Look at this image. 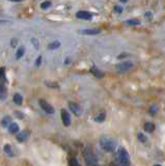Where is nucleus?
<instances>
[{"instance_id":"9d476101","label":"nucleus","mask_w":165,"mask_h":166,"mask_svg":"<svg viewBox=\"0 0 165 166\" xmlns=\"http://www.w3.org/2000/svg\"><path fill=\"white\" fill-rule=\"evenodd\" d=\"M80 33L85 34V36H95V34H99L101 32V30L99 29H83L80 30Z\"/></svg>"},{"instance_id":"20e7f679","label":"nucleus","mask_w":165,"mask_h":166,"mask_svg":"<svg viewBox=\"0 0 165 166\" xmlns=\"http://www.w3.org/2000/svg\"><path fill=\"white\" fill-rule=\"evenodd\" d=\"M133 65H134L133 62H123L116 65V71L119 72V73H124V72H127L129 70H131L133 67Z\"/></svg>"},{"instance_id":"473e14b6","label":"nucleus","mask_w":165,"mask_h":166,"mask_svg":"<svg viewBox=\"0 0 165 166\" xmlns=\"http://www.w3.org/2000/svg\"><path fill=\"white\" fill-rule=\"evenodd\" d=\"M7 23H10V22L6 21V20H0V26H1V25H4V24H7Z\"/></svg>"},{"instance_id":"c85d7f7f","label":"nucleus","mask_w":165,"mask_h":166,"mask_svg":"<svg viewBox=\"0 0 165 166\" xmlns=\"http://www.w3.org/2000/svg\"><path fill=\"white\" fill-rule=\"evenodd\" d=\"M41 62H42V56H38V59H36V67H40Z\"/></svg>"},{"instance_id":"f257e3e1","label":"nucleus","mask_w":165,"mask_h":166,"mask_svg":"<svg viewBox=\"0 0 165 166\" xmlns=\"http://www.w3.org/2000/svg\"><path fill=\"white\" fill-rule=\"evenodd\" d=\"M100 145L102 148L106 152H112L115 150L116 147V141L114 139L110 138V137H102L100 139Z\"/></svg>"},{"instance_id":"dca6fc26","label":"nucleus","mask_w":165,"mask_h":166,"mask_svg":"<svg viewBox=\"0 0 165 166\" xmlns=\"http://www.w3.org/2000/svg\"><path fill=\"white\" fill-rule=\"evenodd\" d=\"M0 82H1V84L5 82V67H0Z\"/></svg>"},{"instance_id":"423d86ee","label":"nucleus","mask_w":165,"mask_h":166,"mask_svg":"<svg viewBox=\"0 0 165 166\" xmlns=\"http://www.w3.org/2000/svg\"><path fill=\"white\" fill-rule=\"evenodd\" d=\"M76 17L80 20H86V21H90L92 19V15L88 12H85V10H80L76 14Z\"/></svg>"},{"instance_id":"a878e982","label":"nucleus","mask_w":165,"mask_h":166,"mask_svg":"<svg viewBox=\"0 0 165 166\" xmlns=\"http://www.w3.org/2000/svg\"><path fill=\"white\" fill-rule=\"evenodd\" d=\"M138 139H139V141H141V142H145V141H147V137H145V135H143L142 133H139V134H138Z\"/></svg>"},{"instance_id":"6ab92c4d","label":"nucleus","mask_w":165,"mask_h":166,"mask_svg":"<svg viewBox=\"0 0 165 166\" xmlns=\"http://www.w3.org/2000/svg\"><path fill=\"white\" fill-rule=\"evenodd\" d=\"M105 117H106V114L104 112H102V113H100L99 115H97V116L95 117V121L97 122V123H102V122H104Z\"/></svg>"},{"instance_id":"393cba45","label":"nucleus","mask_w":165,"mask_h":166,"mask_svg":"<svg viewBox=\"0 0 165 166\" xmlns=\"http://www.w3.org/2000/svg\"><path fill=\"white\" fill-rule=\"evenodd\" d=\"M157 111H158V107L156 106V105H153V106L149 108V112H151L152 114H156Z\"/></svg>"},{"instance_id":"39448f33","label":"nucleus","mask_w":165,"mask_h":166,"mask_svg":"<svg viewBox=\"0 0 165 166\" xmlns=\"http://www.w3.org/2000/svg\"><path fill=\"white\" fill-rule=\"evenodd\" d=\"M38 104H40L41 108H42L46 113H48V114H53L54 111H55L53 107H52L49 103H47L45 100H40V101H38Z\"/></svg>"},{"instance_id":"ddd939ff","label":"nucleus","mask_w":165,"mask_h":166,"mask_svg":"<svg viewBox=\"0 0 165 166\" xmlns=\"http://www.w3.org/2000/svg\"><path fill=\"white\" fill-rule=\"evenodd\" d=\"M8 130H10V132L12 133V134H16V133L19 132V126L18 124L16 123H12L10 124V127H8Z\"/></svg>"},{"instance_id":"5701e85b","label":"nucleus","mask_w":165,"mask_h":166,"mask_svg":"<svg viewBox=\"0 0 165 166\" xmlns=\"http://www.w3.org/2000/svg\"><path fill=\"white\" fill-rule=\"evenodd\" d=\"M4 152L7 155H10V156H13V152H12V148H10V145H4Z\"/></svg>"},{"instance_id":"a211bd4d","label":"nucleus","mask_w":165,"mask_h":166,"mask_svg":"<svg viewBox=\"0 0 165 166\" xmlns=\"http://www.w3.org/2000/svg\"><path fill=\"white\" fill-rule=\"evenodd\" d=\"M144 130L147 131V132H153L154 130H155V126H154V124H151V123H147L144 124Z\"/></svg>"},{"instance_id":"2f4dec72","label":"nucleus","mask_w":165,"mask_h":166,"mask_svg":"<svg viewBox=\"0 0 165 166\" xmlns=\"http://www.w3.org/2000/svg\"><path fill=\"white\" fill-rule=\"evenodd\" d=\"M145 17H147V18H149V19H147V20H151L152 17H153V16H152L151 13H147V14H145Z\"/></svg>"},{"instance_id":"bb28decb","label":"nucleus","mask_w":165,"mask_h":166,"mask_svg":"<svg viewBox=\"0 0 165 166\" xmlns=\"http://www.w3.org/2000/svg\"><path fill=\"white\" fill-rule=\"evenodd\" d=\"M31 42L32 44H33V46L36 47V49H38V42L36 39H31Z\"/></svg>"},{"instance_id":"2eb2a0df","label":"nucleus","mask_w":165,"mask_h":166,"mask_svg":"<svg viewBox=\"0 0 165 166\" xmlns=\"http://www.w3.org/2000/svg\"><path fill=\"white\" fill-rule=\"evenodd\" d=\"M59 47H60V42H58V41H55V42H53V43L48 45V49L49 50H55Z\"/></svg>"},{"instance_id":"0eeeda50","label":"nucleus","mask_w":165,"mask_h":166,"mask_svg":"<svg viewBox=\"0 0 165 166\" xmlns=\"http://www.w3.org/2000/svg\"><path fill=\"white\" fill-rule=\"evenodd\" d=\"M61 121L66 127H68L71 124V116L68 113V111L64 110V109H62L61 110Z\"/></svg>"},{"instance_id":"412c9836","label":"nucleus","mask_w":165,"mask_h":166,"mask_svg":"<svg viewBox=\"0 0 165 166\" xmlns=\"http://www.w3.org/2000/svg\"><path fill=\"white\" fill-rule=\"evenodd\" d=\"M12 124L10 123V116H6L3 119V121H2V126L3 127H10V124Z\"/></svg>"},{"instance_id":"72a5a7b5","label":"nucleus","mask_w":165,"mask_h":166,"mask_svg":"<svg viewBox=\"0 0 165 166\" xmlns=\"http://www.w3.org/2000/svg\"><path fill=\"white\" fill-rule=\"evenodd\" d=\"M10 1H14V2H21V1H23V0H10Z\"/></svg>"},{"instance_id":"4be33fe9","label":"nucleus","mask_w":165,"mask_h":166,"mask_svg":"<svg viewBox=\"0 0 165 166\" xmlns=\"http://www.w3.org/2000/svg\"><path fill=\"white\" fill-rule=\"evenodd\" d=\"M51 5H52L51 1H45L41 4V8H42V10H47V8H49Z\"/></svg>"},{"instance_id":"cd10ccee","label":"nucleus","mask_w":165,"mask_h":166,"mask_svg":"<svg viewBox=\"0 0 165 166\" xmlns=\"http://www.w3.org/2000/svg\"><path fill=\"white\" fill-rule=\"evenodd\" d=\"M114 12L118 13V14H119V13L123 12V8H121V6H118V5H115V6H114Z\"/></svg>"},{"instance_id":"6e6552de","label":"nucleus","mask_w":165,"mask_h":166,"mask_svg":"<svg viewBox=\"0 0 165 166\" xmlns=\"http://www.w3.org/2000/svg\"><path fill=\"white\" fill-rule=\"evenodd\" d=\"M69 107H70L71 111L75 115L79 116V115L81 114V108H80V106L78 104L74 103V102H70V103H69Z\"/></svg>"},{"instance_id":"7c9ffc66","label":"nucleus","mask_w":165,"mask_h":166,"mask_svg":"<svg viewBox=\"0 0 165 166\" xmlns=\"http://www.w3.org/2000/svg\"><path fill=\"white\" fill-rule=\"evenodd\" d=\"M46 84L48 85V86H52V87H58V85L56 84V83H46Z\"/></svg>"},{"instance_id":"c9c22d12","label":"nucleus","mask_w":165,"mask_h":166,"mask_svg":"<svg viewBox=\"0 0 165 166\" xmlns=\"http://www.w3.org/2000/svg\"><path fill=\"white\" fill-rule=\"evenodd\" d=\"M154 166H161V165H159V164H156V165H154Z\"/></svg>"},{"instance_id":"f3484780","label":"nucleus","mask_w":165,"mask_h":166,"mask_svg":"<svg viewBox=\"0 0 165 166\" xmlns=\"http://www.w3.org/2000/svg\"><path fill=\"white\" fill-rule=\"evenodd\" d=\"M24 53H25V49H24V47H20L18 50H17L16 58L17 59H20V58L24 55Z\"/></svg>"},{"instance_id":"f03ea898","label":"nucleus","mask_w":165,"mask_h":166,"mask_svg":"<svg viewBox=\"0 0 165 166\" xmlns=\"http://www.w3.org/2000/svg\"><path fill=\"white\" fill-rule=\"evenodd\" d=\"M83 158H84V161H85L86 164L90 165V166H94L97 164V162H98L97 157H95V155L94 154V152H92V150L90 147V146H86V147L84 148Z\"/></svg>"},{"instance_id":"f704fd0d","label":"nucleus","mask_w":165,"mask_h":166,"mask_svg":"<svg viewBox=\"0 0 165 166\" xmlns=\"http://www.w3.org/2000/svg\"><path fill=\"white\" fill-rule=\"evenodd\" d=\"M127 1H128V0H121V2H123V3H126Z\"/></svg>"},{"instance_id":"c756f323","label":"nucleus","mask_w":165,"mask_h":166,"mask_svg":"<svg viewBox=\"0 0 165 166\" xmlns=\"http://www.w3.org/2000/svg\"><path fill=\"white\" fill-rule=\"evenodd\" d=\"M17 42H18V41H17L16 39H13V40L10 41V45H12V47H13V48L16 47V46H17Z\"/></svg>"},{"instance_id":"7ed1b4c3","label":"nucleus","mask_w":165,"mask_h":166,"mask_svg":"<svg viewBox=\"0 0 165 166\" xmlns=\"http://www.w3.org/2000/svg\"><path fill=\"white\" fill-rule=\"evenodd\" d=\"M118 161L123 166H129L130 165V157L128 152L124 147H119L118 150Z\"/></svg>"},{"instance_id":"9b49d317","label":"nucleus","mask_w":165,"mask_h":166,"mask_svg":"<svg viewBox=\"0 0 165 166\" xmlns=\"http://www.w3.org/2000/svg\"><path fill=\"white\" fill-rule=\"evenodd\" d=\"M7 96V89L3 84H0V100H5Z\"/></svg>"},{"instance_id":"f8f14e48","label":"nucleus","mask_w":165,"mask_h":166,"mask_svg":"<svg viewBox=\"0 0 165 166\" xmlns=\"http://www.w3.org/2000/svg\"><path fill=\"white\" fill-rule=\"evenodd\" d=\"M13 101L16 105H22L23 103V97L20 95V93H16L13 98Z\"/></svg>"},{"instance_id":"1a4fd4ad","label":"nucleus","mask_w":165,"mask_h":166,"mask_svg":"<svg viewBox=\"0 0 165 166\" xmlns=\"http://www.w3.org/2000/svg\"><path fill=\"white\" fill-rule=\"evenodd\" d=\"M28 138H29V132H28V131H22V132H20L17 135V139H18L19 141H21V142L26 141Z\"/></svg>"},{"instance_id":"aec40b11","label":"nucleus","mask_w":165,"mask_h":166,"mask_svg":"<svg viewBox=\"0 0 165 166\" xmlns=\"http://www.w3.org/2000/svg\"><path fill=\"white\" fill-rule=\"evenodd\" d=\"M127 24L128 25H131V26H136V25H139L140 21L137 20V19H131V20L127 21Z\"/></svg>"},{"instance_id":"4468645a","label":"nucleus","mask_w":165,"mask_h":166,"mask_svg":"<svg viewBox=\"0 0 165 166\" xmlns=\"http://www.w3.org/2000/svg\"><path fill=\"white\" fill-rule=\"evenodd\" d=\"M90 72H92V73L94 74V75L97 78H101V77H103V75H104V74L102 73V72L100 71V70L98 69L97 67H92V69H90Z\"/></svg>"},{"instance_id":"b1692460","label":"nucleus","mask_w":165,"mask_h":166,"mask_svg":"<svg viewBox=\"0 0 165 166\" xmlns=\"http://www.w3.org/2000/svg\"><path fill=\"white\" fill-rule=\"evenodd\" d=\"M70 166H80V164L78 163V161L76 159L72 158L70 159Z\"/></svg>"}]
</instances>
